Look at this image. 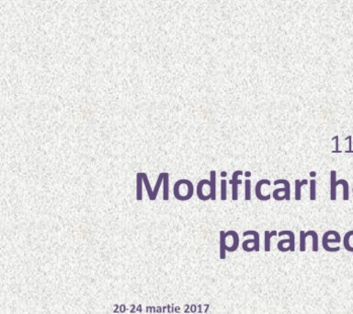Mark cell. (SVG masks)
<instances>
[{"label": "cell", "mask_w": 353, "mask_h": 314, "mask_svg": "<svg viewBox=\"0 0 353 314\" xmlns=\"http://www.w3.org/2000/svg\"><path fill=\"white\" fill-rule=\"evenodd\" d=\"M248 235H252L254 237V239H255V252H259V234L256 233L255 230H247L243 233V236L247 237Z\"/></svg>", "instance_id": "16"}, {"label": "cell", "mask_w": 353, "mask_h": 314, "mask_svg": "<svg viewBox=\"0 0 353 314\" xmlns=\"http://www.w3.org/2000/svg\"><path fill=\"white\" fill-rule=\"evenodd\" d=\"M339 186H342L343 187V200L347 201L350 198V186L349 183L344 179H341L339 180Z\"/></svg>", "instance_id": "14"}, {"label": "cell", "mask_w": 353, "mask_h": 314, "mask_svg": "<svg viewBox=\"0 0 353 314\" xmlns=\"http://www.w3.org/2000/svg\"><path fill=\"white\" fill-rule=\"evenodd\" d=\"M278 233L276 230L272 231H265L264 233V250L265 252H270V239L272 238V236H277Z\"/></svg>", "instance_id": "10"}, {"label": "cell", "mask_w": 353, "mask_h": 314, "mask_svg": "<svg viewBox=\"0 0 353 314\" xmlns=\"http://www.w3.org/2000/svg\"><path fill=\"white\" fill-rule=\"evenodd\" d=\"M352 194H353V188H352Z\"/></svg>", "instance_id": "24"}, {"label": "cell", "mask_w": 353, "mask_h": 314, "mask_svg": "<svg viewBox=\"0 0 353 314\" xmlns=\"http://www.w3.org/2000/svg\"><path fill=\"white\" fill-rule=\"evenodd\" d=\"M280 184H283L284 188L274 190L272 193L273 198L277 201H283L284 199L290 201L291 199V184L285 179H281V180H276L274 181V186H278Z\"/></svg>", "instance_id": "3"}, {"label": "cell", "mask_w": 353, "mask_h": 314, "mask_svg": "<svg viewBox=\"0 0 353 314\" xmlns=\"http://www.w3.org/2000/svg\"><path fill=\"white\" fill-rule=\"evenodd\" d=\"M339 186V181H336V170L330 172V200L335 201L336 199V187Z\"/></svg>", "instance_id": "6"}, {"label": "cell", "mask_w": 353, "mask_h": 314, "mask_svg": "<svg viewBox=\"0 0 353 314\" xmlns=\"http://www.w3.org/2000/svg\"><path fill=\"white\" fill-rule=\"evenodd\" d=\"M343 245L347 252L353 253V230L347 231V233L345 234Z\"/></svg>", "instance_id": "7"}, {"label": "cell", "mask_w": 353, "mask_h": 314, "mask_svg": "<svg viewBox=\"0 0 353 314\" xmlns=\"http://www.w3.org/2000/svg\"><path fill=\"white\" fill-rule=\"evenodd\" d=\"M168 181H170V175L168 173H165V178H164V200H168V197H170V193H168Z\"/></svg>", "instance_id": "21"}, {"label": "cell", "mask_w": 353, "mask_h": 314, "mask_svg": "<svg viewBox=\"0 0 353 314\" xmlns=\"http://www.w3.org/2000/svg\"><path fill=\"white\" fill-rule=\"evenodd\" d=\"M347 139L349 140V150H346V153H353V150H352V136L347 137Z\"/></svg>", "instance_id": "23"}, {"label": "cell", "mask_w": 353, "mask_h": 314, "mask_svg": "<svg viewBox=\"0 0 353 314\" xmlns=\"http://www.w3.org/2000/svg\"><path fill=\"white\" fill-rule=\"evenodd\" d=\"M331 141H336V150L333 151V153H341V151L339 150V136L334 137Z\"/></svg>", "instance_id": "22"}, {"label": "cell", "mask_w": 353, "mask_h": 314, "mask_svg": "<svg viewBox=\"0 0 353 314\" xmlns=\"http://www.w3.org/2000/svg\"><path fill=\"white\" fill-rule=\"evenodd\" d=\"M220 239H223V246L225 248L226 252H236L239 247V237L236 231L230 230L228 233L220 231Z\"/></svg>", "instance_id": "1"}, {"label": "cell", "mask_w": 353, "mask_h": 314, "mask_svg": "<svg viewBox=\"0 0 353 314\" xmlns=\"http://www.w3.org/2000/svg\"><path fill=\"white\" fill-rule=\"evenodd\" d=\"M137 200H142V176L140 173H137Z\"/></svg>", "instance_id": "18"}, {"label": "cell", "mask_w": 353, "mask_h": 314, "mask_svg": "<svg viewBox=\"0 0 353 314\" xmlns=\"http://www.w3.org/2000/svg\"><path fill=\"white\" fill-rule=\"evenodd\" d=\"M314 233V230H308L307 233L301 230L299 233L300 236V251L301 252H305L306 249V239L308 236H311Z\"/></svg>", "instance_id": "11"}, {"label": "cell", "mask_w": 353, "mask_h": 314, "mask_svg": "<svg viewBox=\"0 0 353 314\" xmlns=\"http://www.w3.org/2000/svg\"><path fill=\"white\" fill-rule=\"evenodd\" d=\"M245 199L247 201L251 200V181L247 179L245 181Z\"/></svg>", "instance_id": "20"}, {"label": "cell", "mask_w": 353, "mask_h": 314, "mask_svg": "<svg viewBox=\"0 0 353 314\" xmlns=\"http://www.w3.org/2000/svg\"><path fill=\"white\" fill-rule=\"evenodd\" d=\"M308 184L307 180H295V200L300 201L301 198H302V192H301V190H302V186H306V184Z\"/></svg>", "instance_id": "9"}, {"label": "cell", "mask_w": 353, "mask_h": 314, "mask_svg": "<svg viewBox=\"0 0 353 314\" xmlns=\"http://www.w3.org/2000/svg\"><path fill=\"white\" fill-rule=\"evenodd\" d=\"M341 242V237L338 231L328 230L323 235L322 245L324 250L328 253H336L341 250V247H331L330 244H339Z\"/></svg>", "instance_id": "2"}, {"label": "cell", "mask_w": 353, "mask_h": 314, "mask_svg": "<svg viewBox=\"0 0 353 314\" xmlns=\"http://www.w3.org/2000/svg\"><path fill=\"white\" fill-rule=\"evenodd\" d=\"M316 199V181L312 179L310 181V200L314 201Z\"/></svg>", "instance_id": "19"}, {"label": "cell", "mask_w": 353, "mask_h": 314, "mask_svg": "<svg viewBox=\"0 0 353 314\" xmlns=\"http://www.w3.org/2000/svg\"><path fill=\"white\" fill-rule=\"evenodd\" d=\"M291 239H281V241L278 242L277 247L278 250L280 251L281 253H286L289 252V251H291Z\"/></svg>", "instance_id": "12"}, {"label": "cell", "mask_w": 353, "mask_h": 314, "mask_svg": "<svg viewBox=\"0 0 353 314\" xmlns=\"http://www.w3.org/2000/svg\"><path fill=\"white\" fill-rule=\"evenodd\" d=\"M210 177H211V193H212V200L216 199V172L212 170L210 172Z\"/></svg>", "instance_id": "8"}, {"label": "cell", "mask_w": 353, "mask_h": 314, "mask_svg": "<svg viewBox=\"0 0 353 314\" xmlns=\"http://www.w3.org/2000/svg\"><path fill=\"white\" fill-rule=\"evenodd\" d=\"M255 239H247V241L243 242L242 248L245 252L251 253L255 251Z\"/></svg>", "instance_id": "15"}, {"label": "cell", "mask_w": 353, "mask_h": 314, "mask_svg": "<svg viewBox=\"0 0 353 314\" xmlns=\"http://www.w3.org/2000/svg\"><path fill=\"white\" fill-rule=\"evenodd\" d=\"M228 181L223 179V180L221 181V199L223 201L226 200V197H228Z\"/></svg>", "instance_id": "17"}, {"label": "cell", "mask_w": 353, "mask_h": 314, "mask_svg": "<svg viewBox=\"0 0 353 314\" xmlns=\"http://www.w3.org/2000/svg\"><path fill=\"white\" fill-rule=\"evenodd\" d=\"M243 173H244L241 170H236L233 173L231 180L229 181V184H232V199L234 201L239 199V186L243 183L239 177L240 175H243Z\"/></svg>", "instance_id": "4"}, {"label": "cell", "mask_w": 353, "mask_h": 314, "mask_svg": "<svg viewBox=\"0 0 353 314\" xmlns=\"http://www.w3.org/2000/svg\"><path fill=\"white\" fill-rule=\"evenodd\" d=\"M287 235L289 237V239H291L292 245H291V251L290 252L294 253L295 251V236L294 233H292L291 230H283L280 231V233H278V236H284Z\"/></svg>", "instance_id": "13"}, {"label": "cell", "mask_w": 353, "mask_h": 314, "mask_svg": "<svg viewBox=\"0 0 353 314\" xmlns=\"http://www.w3.org/2000/svg\"><path fill=\"white\" fill-rule=\"evenodd\" d=\"M264 184H267V186H270V181L269 180H266V179H263V180L259 181L256 184L255 187V193L256 197L258 199L261 201H269L270 197H272V195L269 194L267 195H262L261 188Z\"/></svg>", "instance_id": "5"}]
</instances>
